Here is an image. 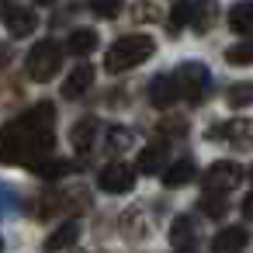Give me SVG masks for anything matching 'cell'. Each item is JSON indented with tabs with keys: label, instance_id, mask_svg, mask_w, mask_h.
Returning a JSON list of instances; mask_svg holds the SVG:
<instances>
[{
	"label": "cell",
	"instance_id": "cell-1",
	"mask_svg": "<svg viewBox=\"0 0 253 253\" xmlns=\"http://www.w3.org/2000/svg\"><path fill=\"white\" fill-rule=\"evenodd\" d=\"M52 104L42 101L21 118L0 128V160L4 163H35L52 149Z\"/></svg>",
	"mask_w": 253,
	"mask_h": 253
},
{
	"label": "cell",
	"instance_id": "cell-2",
	"mask_svg": "<svg viewBox=\"0 0 253 253\" xmlns=\"http://www.w3.org/2000/svg\"><path fill=\"white\" fill-rule=\"evenodd\" d=\"M153 52H156L153 35H146V32H142V35H122V39H115V45L108 49L104 70H108V73H125V70L146 63Z\"/></svg>",
	"mask_w": 253,
	"mask_h": 253
},
{
	"label": "cell",
	"instance_id": "cell-3",
	"mask_svg": "<svg viewBox=\"0 0 253 253\" xmlns=\"http://www.w3.org/2000/svg\"><path fill=\"white\" fill-rule=\"evenodd\" d=\"M59 63H63V49L52 42V39H42L32 45L28 59H25V70L35 84H49L56 73H59Z\"/></svg>",
	"mask_w": 253,
	"mask_h": 253
},
{
	"label": "cell",
	"instance_id": "cell-4",
	"mask_svg": "<svg viewBox=\"0 0 253 253\" xmlns=\"http://www.w3.org/2000/svg\"><path fill=\"white\" fill-rule=\"evenodd\" d=\"M173 77H177L180 97H187L191 104H201V101L208 97V84H211V77H208V70H205L201 63H180Z\"/></svg>",
	"mask_w": 253,
	"mask_h": 253
},
{
	"label": "cell",
	"instance_id": "cell-5",
	"mask_svg": "<svg viewBox=\"0 0 253 253\" xmlns=\"http://www.w3.org/2000/svg\"><path fill=\"white\" fill-rule=\"evenodd\" d=\"M239 180H243V167H239V163H232V160H218V163H211V167H208V173L201 177L205 191H218V194L232 191Z\"/></svg>",
	"mask_w": 253,
	"mask_h": 253
},
{
	"label": "cell",
	"instance_id": "cell-6",
	"mask_svg": "<svg viewBox=\"0 0 253 253\" xmlns=\"http://www.w3.org/2000/svg\"><path fill=\"white\" fill-rule=\"evenodd\" d=\"M97 184H101V191H108V194H125V191H132V187H135V170H132L128 163L115 160V163L101 167Z\"/></svg>",
	"mask_w": 253,
	"mask_h": 253
},
{
	"label": "cell",
	"instance_id": "cell-7",
	"mask_svg": "<svg viewBox=\"0 0 253 253\" xmlns=\"http://www.w3.org/2000/svg\"><path fill=\"white\" fill-rule=\"evenodd\" d=\"M211 135L229 139L236 149H250V146H253V122H246V118H232V122H225L222 128H215Z\"/></svg>",
	"mask_w": 253,
	"mask_h": 253
},
{
	"label": "cell",
	"instance_id": "cell-8",
	"mask_svg": "<svg viewBox=\"0 0 253 253\" xmlns=\"http://www.w3.org/2000/svg\"><path fill=\"white\" fill-rule=\"evenodd\" d=\"M180 97V87H177V77H156L153 84H149V104L153 108H170L173 101Z\"/></svg>",
	"mask_w": 253,
	"mask_h": 253
},
{
	"label": "cell",
	"instance_id": "cell-9",
	"mask_svg": "<svg viewBox=\"0 0 253 253\" xmlns=\"http://www.w3.org/2000/svg\"><path fill=\"white\" fill-rule=\"evenodd\" d=\"M218 18V4L215 0H191V7H187V25L194 32H208Z\"/></svg>",
	"mask_w": 253,
	"mask_h": 253
},
{
	"label": "cell",
	"instance_id": "cell-10",
	"mask_svg": "<svg viewBox=\"0 0 253 253\" xmlns=\"http://www.w3.org/2000/svg\"><path fill=\"white\" fill-rule=\"evenodd\" d=\"M35 28H39V18H35L32 7H11L7 11V32L14 39H28Z\"/></svg>",
	"mask_w": 253,
	"mask_h": 253
},
{
	"label": "cell",
	"instance_id": "cell-11",
	"mask_svg": "<svg viewBox=\"0 0 253 253\" xmlns=\"http://www.w3.org/2000/svg\"><path fill=\"white\" fill-rule=\"evenodd\" d=\"M90 84H94V66H90V63H80V66L66 77V84H63V97L77 101V97H80Z\"/></svg>",
	"mask_w": 253,
	"mask_h": 253
},
{
	"label": "cell",
	"instance_id": "cell-12",
	"mask_svg": "<svg viewBox=\"0 0 253 253\" xmlns=\"http://www.w3.org/2000/svg\"><path fill=\"white\" fill-rule=\"evenodd\" d=\"M170 246L173 250H194L198 246V229L187 215H180L173 225H170Z\"/></svg>",
	"mask_w": 253,
	"mask_h": 253
},
{
	"label": "cell",
	"instance_id": "cell-13",
	"mask_svg": "<svg viewBox=\"0 0 253 253\" xmlns=\"http://www.w3.org/2000/svg\"><path fill=\"white\" fill-rule=\"evenodd\" d=\"M163 163H167V149H163L160 142H153V146H142L135 170H139L142 177H149V173H163Z\"/></svg>",
	"mask_w": 253,
	"mask_h": 253
},
{
	"label": "cell",
	"instance_id": "cell-14",
	"mask_svg": "<svg viewBox=\"0 0 253 253\" xmlns=\"http://www.w3.org/2000/svg\"><path fill=\"white\" fill-rule=\"evenodd\" d=\"M229 28L236 35H253V0H239L229 7Z\"/></svg>",
	"mask_w": 253,
	"mask_h": 253
},
{
	"label": "cell",
	"instance_id": "cell-15",
	"mask_svg": "<svg viewBox=\"0 0 253 253\" xmlns=\"http://www.w3.org/2000/svg\"><path fill=\"white\" fill-rule=\"evenodd\" d=\"M246 243H250V232H246V229H239V225H229V229H222V232L211 239V250L229 253V250H243Z\"/></svg>",
	"mask_w": 253,
	"mask_h": 253
},
{
	"label": "cell",
	"instance_id": "cell-16",
	"mask_svg": "<svg viewBox=\"0 0 253 253\" xmlns=\"http://www.w3.org/2000/svg\"><path fill=\"white\" fill-rule=\"evenodd\" d=\"M194 163L191 160H177V163H170L167 170H163V184L167 187H184V184H191L194 180Z\"/></svg>",
	"mask_w": 253,
	"mask_h": 253
},
{
	"label": "cell",
	"instance_id": "cell-17",
	"mask_svg": "<svg viewBox=\"0 0 253 253\" xmlns=\"http://www.w3.org/2000/svg\"><path fill=\"white\" fill-rule=\"evenodd\" d=\"M97 32L94 28H77L73 35H70V42H66V49L73 52V56H90L94 49H97Z\"/></svg>",
	"mask_w": 253,
	"mask_h": 253
},
{
	"label": "cell",
	"instance_id": "cell-18",
	"mask_svg": "<svg viewBox=\"0 0 253 253\" xmlns=\"http://www.w3.org/2000/svg\"><path fill=\"white\" fill-rule=\"evenodd\" d=\"M94 135H97V118H84V122L70 132V142H73L77 153H87V149L94 146Z\"/></svg>",
	"mask_w": 253,
	"mask_h": 253
},
{
	"label": "cell",
	"instance_id": "cell-19",
	"mask_svg": "<svg viewBox=\"0 0 253 253\" xmlns=\"http://www.w3.org/2000/svg\"><path fill=\"white\" fill-rule=\"evenodd\" d=\"M32 167V173H39L42 180H59V177H66L70 170H73V163H66V160H35V163H28Z\"/></svg>",
	"mask_w": 253,
	"mask_h": 253
},
{
	"label": "cell",
	"instance_id": "cell-20",
	"mask_svg": "<svg viewBox=\"0 0 253 253\" xmlns=\"http://www.w3.org/2000/svg\"><path fill=\"white\" fill-rule=\"evenodd\" d=\"M80 239V225L77 222H63L49 239H45V250H66V246H73Z\"/></svg>",
	"mask_w": 253,
	"mask_h": 253
},
{
	"label": "cell",
	"instance_id": "cell-21",
	"mask_svg": "<svg viewBox=\"0 0 253 253\" xmlns=\"http://www.w3.org/2000/svg\"><path fill=\"white\" fill-rule=\"evenodd\" d=\"M225 101H229L232 108H246V104H253V80H236V84L225 90Z\"/></svg>",
	"mask_w": 253,
	"mask_h": 253
},
{
	"label": "cell",
	"instance_id": "cell-22",
	"mask_svg": "<svg viewBox=\"0 0 253 253\" xmlns=\"http://www.w3.org/2000/svg\"><path fill=\"white\" fill-rule=\"evenodd\" d=\"M225 63H229V66H253V39H246V42L225 49Z\"/></svg>",
	"mask_w": 253,
	"mask_h": 253
},
{
	"label": "cell",
	"instance_id": "cell-23",
	"mask_svg": "<svg viewBox=\"0 0 253 253\" xmlns=\"http://www.w3.org/2000/svg\"><path fill=\"white\" fill-rule=\"evenodd\" d=\"M225 208H229V205H225V198H222L218 191H208V194H205V201H201V211H205L208 218H222V215H225Z\"/></svg>",
	"mask_w": 253,
	"mask_h": 253
},
{
	"label": "cell",
	"instance_id": "cell-24",
	"mask_svg": "<svg viewBox=\"0 0 253 253\" xmlns=\"http://www.w3.org/2000/svg\"><path fill=\"white\" fill-rule=\"evenodd\" d=\"M122 4H125V0H90V11L97 18H115L122 11Z\"/></svg>",
	"mask_w": 253,
	"mask_h": 253
},
{
	"label": "cell",
	"instance_id": "cell-25",
	"mask_svg": "<svg viewBox=\"0 0 253 253\" xmlns=\"http://www.w3.org/2000/svg\"><path fill=\"white\" fill-rule=\"evenodd\" d=\"M128 142H132V132H128V128H111V132H108V149H111V153H122Z\"/></svg>",
	"mask_w": 253,
	"mask_h": 253
},
{
	"label": "cell",
	"instance_id": "cell-26",
	"mask_svg": "<svg viewBox=\"0 0 253 253\" xmlns=\"http://www.w3.org/2000/svg\"><path fill=\"white\" fill-rule=\"evenodd\" d=\"M187 7H191V0H180V4L170 11V21H167V25H170V32H180V28L187 25Z\"/></svg>",
	"mask_w": 253,
	"mask_h": 253
},
{
	"label": "cell",
	"instance_id": "cell-27",
	"mask_svg": "<svg viewBox=\"0 0 253 253\" xmlns=\"http://www.w3.org/2000/svg\"><path fill=\"white\" fill-rule=\"evenodd\" d=\"M135 21H156L160 18V11H156V4H146V0H139V4H135Z\"/></svg>",
	"mask_w": 253,
	"mask_h": 253
},
{
	"label": "cell",
	"instance_id": "cell-28",
	"mask_svg": "<svg viewBox=\"0 0 253 253\" xmlns=\"http://www.w3.org/2000/svg\"><path fill=\"white\" fill-rule=\"evenodd\" d=\"M243 215H246V218H253V194H246V198H243Z\"/></svg>",
	"mask_w": 253,
	"mask_h": 253
},
{
	"label": "cell",
	"instance_id": "cell-29",
	"mask_svg": "<svg viewBox=\"0 0 253 253\" xmlns=\"http://www.w3.org/2000/svg\"><path fill=\"white\" fill-rule=\"evenodd\" d=\"M7 11H11V0H0V18H7Z\"/></svg>",
	"mask_w": 253,
	"mask_h": 253
},
{
	"label": "cell",
	"instance_id": "cell-30",
	"mask_svg": "<svg viewBox=\"0 0 253 253\" xmlns=\"http://www.w3.org/2000/svg\"><path fill=\"white\" fill-rule=\"evenodd\" d=\"M35 4H39V7H52V4H56V0H35Z\"/></svg>",
	"mask_w": 253,
	"mask_h": 253
},
{
	"label": "cell",
	"instance_id": "cell-31",
	"mask_svg": "<svg viewBox=\"0 0 253 253\" xmlns=\"http://www.w3.org/2000/svg\"><path fill=\"white\" fill-rule=\"evenodd\" d=\"M250 177H253V167H250Z\"/></svg>",
	"mask_w": 253,
	"mask_h": 253
}]
</instances>
